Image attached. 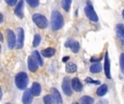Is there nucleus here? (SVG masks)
<instances>
[{
    "instance_id": "nucleus-8",
    "label": "nucleus",
    "mask_w": 124,
    "mask_h": 104,
    "mask_svg": "<svg viewBox=\"0 0 124 104\" xmlns=\"http://www.w3.org/2000/svg\"><path fill=\"white\" fill-rule=\"evenodd\" d=\"M27 65H28V69H29L30 72H36L37 68H38V63H37L36 58H35L33 55L28 56V58H27Z\"/></svg>"
},
{
    "instance_id": "nucleus-18",
    "label": "nucleus",
    "mask_w": 124,
    "mask_h": 104,
    "mask_svg": "<svg viewBox=\"0 0 124 104\" xmlns=\"http://www.w3.org/2000/svg\"><path fill=\"white\" fill-rule=\"evenodd\" d=\"M65 71H66L67 73H75V72L77 71V66H76V64L70 62V63H67L66 66H65Z\"/></svg>"
},
{
    "instance_id": "nucleus-36",
    "label": "nucleus",
    "mask_w": 124,
    "mask_h": 104,
    "mask_svg": "<svg viewBox=\"0 0 124 104\" xmlns=\"http://www.w3.org/2000/svg\"><path fill=\"white\" fill-rule=\"evenodd\" d=\"M0 50H1V46H0Z\"/></svg>"
},
{
    "instance_id": "nucleus-24",
    "label": "nucleus",
    "mask_w": 124,
    "mask_h": 104,
    "mask_svg": "<svg viewBox=\"0 0 124 104\" xmlns=\"http://www.w3.org/2000/svg\"><path fill=\"white\" fill-rule=\"evenodd\" d=\"M80 101H82V103H85V104H90V103H94V99H93V98L87 97V95L83 97L82 99H80Z\"/></svg>"
},
{
    "instance_id": "nucleus-11",
    "label": "nucleus",
    "mask_w": 124,
    "mask_h": 104,
    "mask_svg": "<svg viewBox=\"0 0 124 104\" xmlns=\"http://www.w3.org/2000/svg\"><path fill=\"white\" fill-rule=\"evenodd\" d=\"M115 32H117V37L121 39L122 43L124 45V25L123 24H117L115 26Z\"/></svg>"
},
{
    "instance_id": "nucleus-6",
    "label": "nucleus",
    "mask_w": 124,
    "mask_h": 104,
    "mask_svg": "<svg viewBox=\"0 0 124 104\" xmlns=\"http://www.w3.org/2000/svg\"><path fill=\"white\" fill-rule=\"evenodd\" d=\"M23 45H24V30L23 28L19 27L17 28V35H16V42H15L16 49H22Z\"/></svg>"
},
{
    "instance_id": "nucleus-5",
    "label": "nucleus",
    "mask_w": 124,
    "mask_h": 104,
    "mask_svg": "<svg viewBox=\"0 0 124 104\" xmlns=\"http://www.w3.org/2000/svg\"><path fill=\"white\" fill-rule=\"evenodd\" d=\"M7 40H8V48L9 49H13L15 47L16 37H15L14 32L11 29H7Z\"/></svg>"
},
{
    "instance_id": "nucleus-27",
    "label": "nucleus",
    "mask_w": 124,
    "mask_h": 104,
    "mask_svg": "<svg viewBox=\"0 0 124 104\" xmlns=\"http://www.w3.org/2000/svg\"><path fill=\"white\" fill-rule=\"evenodd\" d=\"M120 67H121V72L124 74V53L120 55Z\"/></svg>"
},
{
    "instance_id": "nucleus-33",
    "label": "nucleus",
    "mask_w": 124,
    "mask_h": 104,
    "mask_svg": "<svg viewBox=\"0 0 124 104\" xmlns=\"http://www.w3.org/2000/svg\"><path fill=\"white\" fill-rule=\"evenodd\" d=\"M2 98V91H1V88H0V100H1Z\"/></svg>"
},
{
    "instance_id": "nucleus-2",
    "label": "nucleus",
    "mask_w": 124,
    "mask_h": 104,
    "mask_svg": "<svg viewBox=\"0 0 124 104\" xmlns=\"http://www.w3.org/2000/svg\"><path fill=\"white\" fill-rule=\"evenodd\" d=\"M14 82H15V86H16L19 89H21V90L26 89L27 84H28V76H27V74L23 73V72L19 73L16 76H15Z\"/></svg>"
},
{
    "instance_id": "nucleus-35",
    "label": "nucleus",
    "mask_w": 124,
    "mask_h": 104,
    "mask_svg": "<svg viewBox=\"0 0 124 104\" xmlns=\"http://www.w3.org/2000/svg\"><path fill=\"white\" fill-rule=\"evenodd\" d=\"M122 14H123V19H124V10H123V12H122Z\"/></svg>"
},
{
    "instance_id": "nucleus-13",
    "label": "nucleus",
    "mask_w": 124,
    "mask_h": 104,
    "mask_svg": "<svg viewBox=\"0 0 124 104\" xmlns=\"http://www.w3.org/2000/svg\"><path fill=\"white\" fill-rule=\"evenodd\" d=\"M30 92H32L33 97H38L41 92V87L38 82H34L32 84V88H30Z\"/></svg>"
},
{
    "instance_id": "nucleus-17",
    "label": "nucleus",
    "mask_w": 124,
    "mask_h": 104,
    "mask_svg": "<svg viewBox=\"0 0 124 104\" xmlns=\"http://www.w3.org/2000/svg\"><path fill=\"white\" fill-rule=\"evenodd\" d=\"M107 92H108V86H107V84H101V86L97 89V94L99 95V97H103Z\"/></svg>"
},
{
    "instance_id": "nucleus-1",
    "label": "nucleus",
    "mask_w": 124,
    "mask_h": 104,
    "mask_svg": "<svg viewBox=\"0 0 124 104\" xmlns=\"http://www.w3.org/2000/svg\"><path fill=\"white\" fill-rule=\"evenodd\" d=\"M64 25L63 16L59 11H52L51 13V28L53 30H59Z\"/></svg>"
},
{
    "instance_id": "nucleus-32",
    "label": "nucleus",
    "mask_w": 124,
    "mask_h": 104,
    "mask_svg": "<svg viewBox=\"0 0 124 104\" xmlns=\"http://www.w3.org/2000/svg\"><path fill=\"white\" fill-rule=\"evenodd\" d=\"M67 60H69V56H65V58H63V60H62V61H63V62H66Z\"/></svg>"
},
{
    "instance_id": "nucleus-20",
    "label": "nucleus",
    "mask_w": 124,
    "mask_h": 104,
    "mask_svg": "<svg viewBox=\"0 0 124 104\" xmlns=\"http://www.w3.org/2000/svg\"><path fill=\"white\" fill-rule=\"evenodd\" d=\"M33 56L36 58V61H37V63H38V65L43 66V65H44V61H43V58H41V56H40V54H39V52H38V51H34V53H33Z\"/></svg>"
},
{
    "instance_id": "nucleus-25",
    "label": "nucleus",
    "mask_w": 124,
    "mask_h": 104,
    "mask_svg": "<svg viewBox=\"0 0 124 104\" xmlns=\"http://www.w3.org/2000/svg\"><path fill=\"white\" fill-rule=\"evenodd\" d=\"M44 102L46 104H51V103H54V99L52 98V95H46L44 98Z\"/></svg>"
},
{
    "instance_id": "nucleus-9",
    "label": "nucleus",
    "mask_w": 124,
    "mask_h": 104,
    "mask_svg": "<svg viewBox=\"0 0 124 104\" xmlns=\"http://www.w3.org/2000/svg\"><path fill=\"white\" fill-rule=\"evenodd\" d=\"M104 74L106 76L111 79V73H110V60H109V54L108 52H106L104 54Z\"/></svg>"
},
{
    "instance_id": "nucleus-14",
    "label": "nucleus",
    "mask_w": 124,
    "mask_h": 104,
    "mask_svg": "<svg viewBox=\"0 0 124 104\" xmlns=\"http://www.w3.org/2000/svg\"><path fill=\"white\" fill-rule=\"evenodd\" d=\"M33 100V94L30 92V90H25V92L23 93V98H22V101L25 104H29Z\"/></svg>"
},
{
    "instance_id": "nucleus-34",
    "label": "nucleus",
    "mask_w": 124,
    "mask_h": 104,
    "mask_svg": "<svg viewBox=\"0 0 124 104\" xmlns=\"http://www.w3.org/2000/svg\"><path fill=\"white\" fill-rule=\"evenodd\" d=\"M2 39L3 38H2V35H1V32H0V41H2Z\"/></svg>"
},
{
    "instance_id": "nucleus-22",
    "label": "nucleus",
    "mask_w": 124,
    "mask_h": 104,
    "mask_svg": "<svg viewBox=\"0 0 124 104\" xmlns=\"http://www.w3.org/2000/svg\"><path fill=\"white\" fill-rule=\"evenodd\" d=\"M71 2H72V0H62L61 6H62V8L64 9L65 11H69L70 6H71Z\"/></svg>"
},
{
    "instance_id": "nucleus-3",
    "label": "nucleus",
    "mask_w": 124,
    "mask_h": 104,
    "mask_svg": "<svg viewBox=\"0 0 124 104\" xmlns=\"http://www.w3.org/2000/svg\"><path fill=\"white\" fill-rule=\"evenodd\" d=\"M33 22H34L39 28H46L48 25L47 19H46L43 14H38V13L33 15Z\"/></svg>"
},
{
    "instance_id": "nucleus-28",
    "label": "nucleus",
    "mask_w": 124,
    "mask_h": 104,
    "mask_svg": "<svg viewBox=\"0 0 124 104\" xmlns=\"http://www.w3.org/2000/svg\"><path fill=\"white\" fill-rule=\"evenodd\" d=\"M6 2L9 4V6H15L16 4V2H17V0H6Z\"/></svg>"
},
{
    "instance_id": "nucleus-26",
    "label": "nucleus",
    "mask_w": 124,
    "mask_h": 104,
    "mask_svg": "<svg viewBox=\"0 0 124 104\" xmlns=\"http://www.w3.org/2000/svg\"><path fill=\"white\" fill-rule=\"evenodd\" d=\"M26 2H27L30 6H33V8H36L39 4V0H26Z\"/></svg>"
},
{
    "instance_id": "nucleus-29",
    "label": "nucleus",
    "mask_w": 124,
    "mask_h": 104,
    "mask_svg": "<svg viewBox=\"0 0 124 104\" xmlns=\"http://www.w3.org/2000/svg\"><path fill=\"white\" fill-rule=\"evenodd\" d=\"M86 82H90V84H99V81H95V80L90 79V78H86Z\"/></svg>"
},
{
    "instance_id": "nucleus-16",
    "label": "nucleus",
    "mask_w": 124,
    "mask_h": 104,
    "mask_svg": "<svg viewBox=\"0 0 124 104\" xmlns=\"http://www.w3.org/2000/svg\"><path fill=\"white\" fill-rule=\"evenodd\" d=\"M54 53H56V50L53 48H47V49H44L41 51V54L45 58H51V56L54 55Z\"/></svg>"
},
{
    "instance_id": "nucleus-30",
    "label": "nucleus",
    "mask_w": 124,
    "mask_h": 104,
    "mask_svg": "<svg viewBox=\"0 0 124 104\" xmlns=\"http://www.w3.org/2000/svg\"><path fill=\"white\" fill-rule=\"evenodd\" d=\"M72 42H73V41H72V40H67V41H66V43H65V47H67V48H69V47H71Z\"/></svg>"
},
{
    "instance_id": "nucleus-19",
    "label": "nucleus",
    "mask_w": 124,
    "mask_h": 104,
    "mask_svg": "<svg viewBox=\"0 0 124 104\" xmlns=\"http://www.w3.org/2000/svg\"><path fill=\"white\" fill-rule=\"evenodd\" d=\"M89 71H90V73H93V74L100 73V72H101V65H100V63H96V64L91 65Z\"/></svg>"
},
{
    "instance_id": "nucleus-10",
    "label": "nucleus",
    "mask_w": 124,
    "mask_h": 104,
    "mask_svg": "<svg viewBox=\"0 0 124 104\" xmlns=\"http://www.w3.org/2000/svg\"><path fill=\"white\" fill-rule=\"evenodd\" d=\"M23 6H24V1H23V0H20V2L16 4V8L14 9V13L16 14V16L20 17V19H23V17H24Z\"/></svg>"
},
{
    "instance_id": "nucleus-7",
    "label": "nucleus",
    "mask_w": 124,
    "mask_h": 104,
    "mask_svg": "<svg viewBox=\"0 0 124 104\" xmlns=\"http://www.w3.org/2000/svg\"><path fill=\"white\" fill-rule=\"evenodd\" d=\"M62 89L63 92H64L65 95L70 97L72 94V86H71V81H70L69 78H64L62 82Z\"/></svg>"
},
{
    "instance_id": "nucleus-12",
    "label": "nucleus",
    "mask_w": 124,
    "mask_h": 104,
    "mask_svg": "<svg viewBox=\"0 0 124 104\" xmlns=\"http://www.w3.org/2000/svg\"><path fill=\"white\" fill-rule=\"evenodd\" d=\"M71 86H72V89H73V90H75V91H77V92L82 91V89H83L82 82L80 81V79H78V78H73V79H72Z\"/></svg>"
},
{
    "instance_id": "nucleus-31",
    "label": "nucleus",
    "mask_w": 124,
    "mask_h": 104,
    "mask_svg": "<svg viewBox=\"0 0 124 104\" xmlns=\"http://www.w3.org/2000/svg\"><path fill=\"white\" fill-rule=\"evenodd\" d=\"M2 21H3V15H2L1 13H0V24L2 23Z\"/></svg>"
},
{
    "instance_id": "nucleus-23",
    "label": "nucleus",
    "mask_w": 124,
    "mask_h": 104,
    "mask_svg": "<svg viewBox=\"0 0 124 104\" xmlns=\"http://www.w3.org/2000/svg\"><path fill=\"white\" fill-rule=\"evenodd\" d=\"M40 40H41V37L39 34H36L34 37V41H33V46L34 47H38L39 43H40Z\"/></svg>"
},
{
    "instance_id": "nucleus-4",
    "label": "nucleus",
    "mask_w": 124,
    "mask_h": 104,
    "mask_svg": "<svg viewBox=\"0 0 124 104\" xmlns=\"http://www.w3.org/2000/svg\"><path fill=\"white\" fill-rule=\"evenodd\" d=\"M84 11H85V14H86V16L88 17L90 21H93V22H98V16H97V14H96L95 10H94L93 6H91L89 2H88V4L85 6V10H84Z\"/></svg>"
},
{
    "instance_id": "nucleus-21",
    "label": "nucleus",
    "mask_w": 124,
    "mask_h": 104,
    "mask_svg": "<svg viewBox=\"0 0 124 104\" xmlns=\"http://www.w3.org/2000/svg\"><path fill=\"white\" fill-rule=\"evenodd\" d=\"M70 48H71V50H72L73 53H77V52L80 51V43H78L77 41H73Z\"/></svg>"
},
{
    "instance_id": "nucleus-15",
    "label": "nucleus",
    "mask_w": 124,
    "mask_h": 104,
    "mask_svg": "<svg viewBox=\"0 0 124 104\" xmlns=\"http://www.w3.org/2000/svg\"><path fill=\"white\" fill-rule=\"evenodd\" d=\"M51 95L54 99V102L56 103H62V99H61V95L59 93V91L57 90L56 88H51Z\"/></svg>"
}]
</instances>
